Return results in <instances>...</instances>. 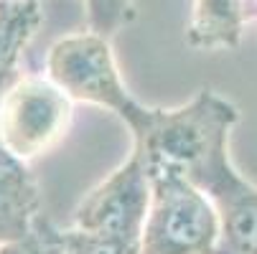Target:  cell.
<instances>
[{"instance_id":"cell-1","label":"cell","mask_w":257,"mask_h":254,"mask_svg":"<svg viewBox=\"0 0 257 254\" xmlns=\"http://www.w3.org/2000/svg\"><path fill=\"white\" fill-rule=\"evenodd\" d=\"M237 120L232 102L204 89L178 110H153L133 145L140 148L151 175L183 178L211 198L237 173L227 153Z\"/></svg>"},{"instance_id":"cell-2","label":"cell","mask_w":257,"mask_h":254,"mask_svg":"<svg viewBox=\"0 0 257 254\" xmlns=\"http://www.w3.org/2000/svg\"><path fill=\"white\" fill-rule=\"evenodd\" d=\"M49 79L61 87L71 102H89L115 112L138 137L151 120L153 107H143L122 84L109 41L97 33H77L56 41L46 59Z\"/></svg>"},{"instance_id":"cell-3","label":"cell","mask_w":257,"mask_h":254,"mask_svg":"<svg viewBox=\"0 0 257 254\" xmlns=\"http://www.w3.org/2000/svg\"><path fill=\"white\" fill-rule=\"evenodd\" d=\"M140 254H219L222 221L206 193L176 175H151Z\"/></svg>"},{"instance_id":"cell-4","label":"cell","mask_w":257,"mask_h":254,"mask_svg":"<svg viewBox=\"0 0 257 254\" xmlns=\"http://www.w3.org/2000/svg\"><path fill=\"white\" fill-rule=\"evenodd\" d=\"M71 122V97L49 77H18L0 97V145L23 163L51 150Z\"/></svg>"},{"instance_id":"cell-5","label":"cell","mask_w":257,"mask_h":254,"mask_svg":"<svg viewBox=\"0 0 257 254\" xmlns=\"http://www.w3.org/2000/svg\"><path fill=\"white\" fill-rule=\"evenodd\" d=\"M153 183L140 148L97 188H92L74 211V229L117 241H140L151 211Z\"/></svg>"},{"instance_id":"cell-6","label":"cell","mask_w":257,"mask_h":254,"mask_svg":"<svg viewBox=\"0 0 257 254\" xmlns=\"http://www.w3.org/2000/svg\"><path fill=\"white\" fill-rule=\"evenodd\" d=\"M41 216V193L28 163L0 145V246L28 236Z\"/></svg>"},{"instance_id":"cell-7","label":"cell","mask_w":257,"mask_h":254,"mask_svg":"<svg viewBox=\"0 0 257 254\" xmlns=\"http://www.w3.org/2000/svg\"><path fill=\"white\" fill-rule=\"evenodd\" d=\"M219 211V254H257V186L234 173L211 196Z\"/></svg>"},{"instance_id":"cell-8","label":"cell","mask_w":257,"mask_h":254,"mask_svg":"<svg viewBox=\"0 0 257 254\" xmlns=\"http://www.w3.org/2000/svg\"><path fill=\"white\" fill-rule=\"evenodd\" d=\"M242 23V0H196L189 26V44L194 49H237Z\"/></svg>"},{"instance_id":"cell-9","label":"cell","mask_w":257,"mask_h":254,"mask_svg":"<svg viewBox=\"0 0 257 254\" xmlns=\"http://www.w3.org/2000/svg\"><path fill=\"white\" fill-rule=\"evenodd\" d=\"M41 21L39 0H3L0 3V97L18 79V59Z\"/></svg>"},{"instance_id":"cell-10","label":"cell","mask_w":257,"mask_h":254,"mask_svg":"<svg viewBox=\"0 0 257 254\" xmlns=\"http://www.w3.org/2000/svg\"><path fill=\"white\" fill-rule=\"evenodd\" d=\"M87 16H89V31L112 39V36L133 21V3L130 0H87Z\"/></svg>"},{"instance_id":"cell-11","label":"cell","mask_w":257,"mask_h":254,"mask_svg":"<svg viewBox=\"0 0 257 254\" xmlns=\"http://www.w3.org/2000/svg\"><path fill=\"white\" fill-rule=\"evenodd\" d=\"M0 254H66L64 229L54 226L49 219L41 216L28 236L0 246Z\"/></svg>"},{"instance_id":"cell-12","label":"cell","mask_w":257,"mask_h":254,"mask_svg":"<svg viewBox=\"0 0 257 254\" xmlns=\"http://www.w3.org/2000/svg\"><path fill=\"white\" fill-rule=\"evenodd\" d=\"M66 254H140V241H117L84 234L79 229H64Z\"/></svg>"}]
</instances>
